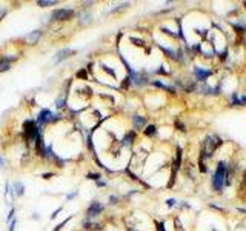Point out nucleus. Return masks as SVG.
Wrapping results in <instances>:
<instances>
[{
	"label": "nucleus",
	"instance_id": "f257e3e1",
	"mask_svg": "<svg viewBox=\"0 0 246 231\" xmlns=\"http://www.w3.org/2000/svg\"><path fill=\"white\" fill-rule=\"evenodd\" d=\"M226 174H228V167L225 162H218V165L212 174L211 179V185H212V190L215 193H221V190L225 188V182H226Z\"/></svg>",
	"mask_w": 246,
	"mask_h": 231
},
{
	"label": "nucleus",
	"instance_id": "f03ea898",
	"mask_svg": "<svg viewBox=\"0 0 246 231\" xmlns=\"http://www.w3.org/2000/svg\"><path fill=\"white\" fill-rule=\"evenodd\" d=\"M192 74L195 76V79H197V82H205V80H208V77L212 74L209 69H205V68H200V66H195L194 69H192Z\"/></svg>",
	"mask_w": 246,
	"mask_h": 231
},
{
	"label": "nucleus",
	"instance_id": "7ed1b4c3",
	"mask_svg": "<svg viewBox=\"0 0 246 231\" xmlns=\"http://www.w3.org/2000/svg\"><path fill=\"white\" fill-rule=\"evenodd\" d=\"M72 16H74V11H72V9H56V11L53 12V19H54V20H59V22L68 20V19H71Z\"/></svg>",
	"mask_w": 246,
	"mask_h": 231
},
{
	"label": "nucleus",
	"instance_id": "20e7f679",
	"mask_svg": "<svg viewBox=\"0 0 246 231\" xmlns=\"http://www.w3.org/2000/svg\"><path fill=\"white\" fill-rule=\"evenodd\" d=\"M129 79H131V83H134L135 86H143V85L148 83V79H146L142 73H135V71H132V73L129 74Z\"/></svg>",
	"mask_w": 246,
	"mask_h": 231
},
{
	"label": "nucleus",
	"instance_id": "39448f33",
	"mask_svg": "<svg viewBox=\"0 0 246 231\" xmlns=\"http://www.w3.org/2000/svg\"><path fill=\"white\" fill-rule=\"evenodd\" d=\"M102 210H103L102 203H98V202H92L91 206L88 208L86 214H88V217H95V216H98V214L102 213Z\"/></svg>",
	"mask_w": 246,
	"mask_h": 231
},
{
	"label": "nucleus",
	"instance_id": "423d86ee",
	"mask_svg": "<svg viewBox=\"0 0 246 231\" xmlns=\"http://www.w3.org/2000/svg\"><path fill=\"white\" fill-rule=\"evenodd\" d=\"M72 54H76V51L74 50H71V48H65V50H60L57 54H56V57H54V63H59V62H62L63 59H68V57H71Z\"/></svg>",
	"mask_w": 246,
	"mask_h": 231
},
{
	"label": "nucleus",
	"instance_id": "0eeeda50",
	"mask_svg": "<svg viewBox=\"0 0 246 231\" xmlns=\"http://www.w3.org/2000/svg\"><path fill=\"white\" fill-rule=\"evenodd\" d=\"M40 37H42V31H40V29H34V31H31V33L26 36V43L36 45V43L39 42Z\"/></svg>",
	"mask_w": 246,
	"mask_h": 231
},
{
	"label": "nucleus",
	"instance_id": "6e6552de",
	"mask_svg": "<svg viewBox=\"0 0 246 231\" xmlns=\"http://www.w3.org/2000/svg\"><path fill=\"white\" fill-rule=\"evenodd\" d=\"M51 116H53V114H51V111H49V109H42L40 114H39V117H37V123H39V125H43V123L49 122Z\"/></svg>",
	"mask_w": 246,
	"mask_h": 231
},
{
	"label": "nucleus",
	"instance_id": "1a4fd4ad",
	"mask_svg": "<svg viewBox=\"0 0 246 231\" xmlns=\"http://www.w3.org/2000/svg\"><path fill=\"white\" fill-rule=\"evenodd\" d=\"M132 123H134V128H142L146 123V119L142 117V116H134V117H132Z\"/></svg>",
	"mask_w": 246,
	"mask_h": 231
},
{
	"label": "nucleus",
	"instance_id": "9d476101",
	"mask_svg": "<svg viewBox=\"0 0 246 231\" xmlns=\"http://www.w3.org/2000/svg\"><path fill=\"white\" fill-rule=\"evenodd\" d=\"M151 83H152L154 86H159V88L165 89V91H169V92H176V88H172V86H168V85H165V83H162V82H159V80H152Z\"/></svg>",
	"mask_w": 246,
	"mask_h": 231
},
{
	"label": "nucleus",
	"instance_id": "9b49d317",
	"mask_svg": "<svg viewBox=\"0 0 246 231\" xmlns=\"http://www.w3.org/2000/svg\"><path fill=\"white\" fill-rule=\"evenodd\" d=\"M12 188H14V193H15L17 196H23V193H25V187H23V183H22V182H14Z\"/></svg>",
	"mask_w": 246,
	"mask_h": 231
},
{
	"label": "nucleus",
	"instance_id": "f8f14e48",
	"mask_svg": "<svg viewBox=\"0 0 246 231\" xmlns=\"http://www.w3.org/2000/svg\"><path fill=\"white\" fill-rule=\"evenodd\" d=\"M134 137H135V134L134 133H128L125 137H123V140H121V143L125 145V147H128V145H131L132 143V140H134Z\"/></svg>",
	"mask_w": 246,
	"mask_h": 231
},
{
	"label": "nucleus",
	"instance_id": "ddd939ff",
	"mask_svg": "<svg viewBox=\"0 0 246 231\" xmlns=\"http://www.w3.org/2000/svg\"><path fill=\"white\" fill-rule=\"evenodd\" d=\"M57 2L56 0H39L37 2V5L39 6H42V8H46V6H54Z\"/></svg>",
	"mask_w": 246,
	"mask_h": 231
},
{
	"label": "nucleus",
	"instance_id": "4468645a",
	"mask_svg": "<svg viewBox=\"0 0 246 231\" xmlns=\"http://www.w3.org/2000/svg\"><path fill=\"white\" fill-rule=\"evenodd\" d=\"M37 125H36V122L34 120H26L23 123V129H25V133H28V131H31L32 128H36Z\"/></svg>",
	"mask_w": 246,
	"mask_h": 231
},
{
	"label": "nucleus",
	"instance_id": "2eb2a0df",
	"mask_svg": "<svg viewBox=\"0 0 246 231\" xmlns=\"http://www.w3.org/2000/svg\"><path fill=\"white\" fill-rule=\"evenodd\" d=\"M155 133H157L155 125H149V126H146V129H145V134H146V136H149V137H152Z\"/></svg>",
	"mask_w": 246,
	"mask_h": 231
},
{
	"label": "nucleus",
	"instance_id": "dca6fc26",
	"mask_svg": "<svg viewBox=\"0 0 246 231\" xmlns=\"http://www.w3.org/2000/svg\"><path fill=\"white\" fill-rule=\"evenodd\" d=\"M102 68L105 69V71L109 74V76H112V77H115V71H112V69L109 68V66H106V65H102Z\"/></svg>",
	"mask_w": 246,
	"mask_h": 231
},
{
	"label": "nucleus",
	"instance_id": "f3484780",
	"mask_svg": "<svg viewBox=\"0 0 246 231\" xmlns=\"http://www.w3.org/2000/svg\"><path fill=\"white\" fill-rule=\"evenodd\" d=\"M68 220H71V217H68V219H65V220H63V222H60V223H59V225H57V226H56V229H54V231H60V229H62V228H63V226H65V223H66V222H68Z\"/></svg>",
	"mask_w": 246,
	"mask_h": 231
},
{
	"label": "nucleus",
	"instance_id": "a211bd4d",
	"mask_svg": "<svg viewBox=\"0 0 246 231\" xmlns=\"http://www.w3.org/2000/svg\"><path fill=\"white\" fill-rule=\"evenodd\" d=\"M9 68H11L9 63H0V73H2V71H8Z\"/></svg>",
	"mask_w": 246,
	"mask_h": 231
},
{
	"label": "nucleus",
	"instance_id": "6ab92c4d",
	"mask_svg": "<svg viewBox=\"0 0 246 231\" xmlns=\"http://www.w3.org/2000/svg\"><path fill=\"white\" fill-rule=\"evenodd\" d=\"M129 40H131V42H134V45H138V46H143V42H142L140 39H135V37H131Z\"/></svg>",
	"mask_w": 246,
	"mask_h": 231
},
{
	"label": "nucleus",
	"instance_id": "aec40b11",
	"mask_svg": "<svg viewBox=\"0 0 246 231\" xmlns=\"http://www.w3.org/2000/svg\"><path fill=\"white\" fill-rule=\"evenodd\" d=\"M77 77H80V79H86L88 76H86V69H82V71H79L77 73Z\"/></svg>",
	"mask_w": 246,
	"mask_h": 231
},
{
	"label": "nucleus",
	"instance_id": "412c9836",
	"mask_svg": "<svg viewBox=\"0 0 246 231\" xmlns=\"http://www.w3.org/2000/svg\"><path fill=\"white\" fill-rule=\"evenodd\" d=\"M88 179H92V180H98V179H100V174H94V173H89V174H88Z\"/></svg>",
	"mask_w": 246,
	"mask_h": 231
},
{
	"label": "nucleus",
	"instance_id": "4be33fe9",
	"mask_svg": "<svg viewBox=\"0 0 246 231\" xmlns=\"http://www.w3.org/2000/svg\"><path fill=\"white\" fill-rule=\"evenodd\" d=\"M174 205H176V200H174V199H168V200H166V206L171 208V206H174Z\"/></svg>",
	"mask_w": 246,
	"mask_h": 231
},
{
	"label": "nucleus",
	"instance_id": "5701e85b",
	"mask_svg": "<svg viewBox=\"0 0 246 231\" xmlns=\"http://www.w3.org/2000/svg\"><path fill=\"white\" fill-rule=\"evenodd\" d=\"M56 103H57V108H63V106H65V100H63V99H59Z\"/></svg>",
	"mask_w": 246,
	"mask_h": 231
},
{
	"label": "nucleus",
	"instance_id": "b1692460",
	"mask_svg": "<svg viewBox=\"0 0 246 231\" xmlns=\"http://www.w3.org/2000/svg\"><path fill=\"white\" fill-rule=\"evenodd\" d=\"M157 231H166V229H165V223L159 222V223H157Z\"/></svg>",
	"mask_w": 246,
	"mask_h": 231
},
{
	"label": "nucleus",
	"instance_id": "393cba45",
	"mask_svg": "<svg viewBox=\"0 0 246 231\" xmlns=\"http://www.w3.org/2000/svg\"><path fill=\"white\" fill-rule=\"evenodd\" d=\"M0 167H2V168H6V160H5L2 156H0Z\"/></svg>",
	"mask_w": 246,
	"mask_h": 231
},
{
	"label": "nucleus",
	"instance_id": "a878e982",
	"mask_svg": "<svg viewBox=\"0 0 246 231\" xmlns=\"http://www.w3.org/2000/svg\"><path fill=\"white\" fill-rule=\"evenodd\" d=\"M6 16V9H0V22H2V19Z\"/></svg>",
	"mask_w": 246,
	"mask_h": 231
},
{
	"label": "nucleus",
	"instance_id": "bb28decb",
	"mask_svg": "<svg viewBox=\"0 0 246 231\" xmlns=\"http://www.w3.org/2000/svg\"><path fill=\"white\" fill-rule=\"evenodd\" d=\"M88 20H91V17H88V16H83V19L80 20V23H83V25H85V23H86Z\"/></svg>",
	"mask_w": 246,
	"mask_h": 231
},
{
	"label": "nucleus",
	"instance_id": "cd10ccee",
	"mask_svg": "<svg viewBox=\"0 0 246 231\" xmlns=\"http://www.w3.org/2000/svg\"><path fill=\"white\" fill-rule=\"evenodd\" d=\"M15 225H17V220H12V222H11V226H9V231H14Z\"/></svg>",
	"mask_w": 246,
	"mask_h": 231
},
{
	"label": "nucleus",
	"instance_id": "c85d7f7f",
	"mask_svg": "<svg viewBox=\"0 0 246 231\" xmlns=\"http://www.w3.org/2000/svg\"><path fill=\"white\" fill-rule=\"evenodd\" d=\"M60 211H62V208H57V210H56V211L53 213V216H51V219H54V217H56V216H57V214H59Z\"/></svg>",
	"mask_w": 246,
	"mask_h": 231
},
{
	"label": "nucleus",
	"instance_id": "c756f323",
	"mask_svg": "<svg viewBox=\"0 0 246 231\" xmlns=\"http://www.w3.org/2000/svg\"><path fill=\"white\" fill-rule=\"evenodd\" d=\"M176 126H177V128H182V131H185V126H183V123H180V122H176Z\"/></svg>",
	"mask_w": 246,
	"mask_h": 231
},
{
	"label": "nucleus",
	"instance_id": "7c9ffc66",
	"mask_svg": "<svg viewBox=\"0 0 246 231\" xmlns=\"http://www.w3.org/2000/svg\"><path fill=\"white\" fill-rule=\"evenodd\" d=\"M117 200H118V199H117L115 196H111V197H109V202H111V203H115Z\"/></svg>",
	"mask_w": 246,
	"mask_h": 231
},
{
	"label": "nucleus",
	"instance_id": "2f4dec72",
	"mask_svg": "<svg viewBox=\"0 0 246 231\" xmlns=\"http://www.w3.org/2000/svg\"><path fill=\"white\" fill-rule=\"evenodd\" d=\"M105 185H106V183H105L103 180H97V187H105Z\"/></svg>",
	"mask_w": 246,
	"mask_h": 231
},
{
	"label": "nucleus",
	"instance_id": "473e14b6",
	"mask_svg": "<svg viewBox=\"0 0 246 231\" xmlns=\"http://www.w3.org/2000/svg\"><path fill=\"white\" fill-rule=\"evenodd\" d=\"M12 216H14V208H12V210L9 211V216H8V220H11V219H12Z\"/></svg>",
	"mask_w": 246,
	"mask_h": 231
},
{
	"label": "nucleus",
	"instance_id": "72a5a7b5",
	"mask_svg": "<svg viewBox=\"0 0 246 231\" xmlns=\"http://www.w3.org/2000/svg\"><path fill=\"white\" fill-rule=\"evenodd\" d=\"M77 196V191L76 193H71V194H68V199H72V197H76Z\"/></svg>",
	"mask_w": 246,
	"mask_h": 231
}]
</instances>
